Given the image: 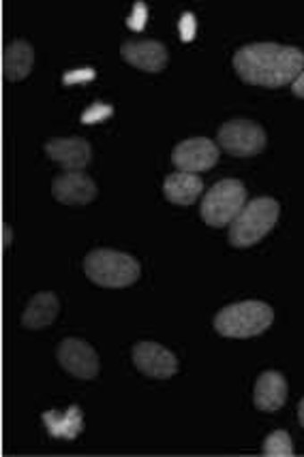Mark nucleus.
<instances>
[{"instance_id":"nucleus-21","label":"nucleus","mask_w":304,"mask_h":457,"mask_svg":"<svg viewBox=\"0 0 304 457\" xmlns=\"http://www.w3.org/2000/svg\"><path fill=\"white\" fill-rule=\"evenodd\" d=\"M195 30H198V26H195V15L193 13H184L181 18V39L184 43L193 41Z\"/></svg>"},{"instance_id":"nucleus-8","label":"nucleus","mask_w":304,"mask_h":457,"mask_svg":"<svg viewBox=\"0 0 304 457\" xmlns=\"http://www.w3.org/2000/svg\"><path fill=\"white\" fill-rule=\"evenodd\" d=\"M172 162L184 173L208 171L219 162V145L208 137L184 139L172 150Z\"/></svg>"},{"instance_id":"nucleus-17","label":"nucleus","mask_w":304,"mask_h":457,"mask_svg":"<svg viewBox=\"0 0 304 457\" xmlns=\"http://www.w3.org/2000/svg\"><path fill=\"white\" fill-rule=\"evenodd\" d=\"M41 417L54 438L73 440L78 438V434H81V429H84V415H81V411L75 404L69 406L67 412L47 411L43 412Z\"/></svg>"},{"instance_id":"nucleus-23","label":"nucleus","mask_w":304,"mask_h":457,"mask_svg":"<svg viewBox=\"0 0 304 457\" xmlns=\"http://www.w3.org/2000/svg\"><path fill=\"white\" fill-rule=\"evenodd\" d=\"M11 244H13V228H11L7 222H3V250L4 253L11 248Z\"/></svg>"},{"instance_id":"nucleus-20","label":"nucleus","mask_w":304,"mask_h":457,"mask_svg":"<svg viewBox=\"0 0 304 457\" xmlns=\"http://www.w3.org/2000/svg\"><path fill=\"white\" fill-rule=\"evenodd\" d=\"M112 113H114V110H112L110 105H99V103H97V105L89 107V110H86L84 113H81V122H86V124L101 122V120L110 118Z\"/></svg>"},{"instance_id":"nucleus-1","label":"nucleus","mask_w":304,"mask_h":457,"mask_svg":"<svg viewBox=\"0 0 304 457\" xmlns=\"http://www.w3.org/2000/svg\"><path fill=\"white\" fill-rule=\"evenodd\" d=\"M233 71L249 86L283 88L304 71V52L281 43H249L233 54Z\"/></svg>"},{"instance_id":"nucleus-14","label":"nucleus","mask_w":304,"mask_h":457,"mask_svg":"<svg viewBox=\"0 0 304 457\" xmlns=\"http://www.w3.org/2000/svg\"><path fill=\"white\" fill-rule=\"evenodd\" d=\"M35 67V50L29 41L15 39L3 50V75L7 81H21Z\"/></svg>"},{"instance_id":"nucleus-11","label":"nucleus","mask_w":304,"mask_h":457,"mask_svg":"<svg viewBox=\"0 0 304 457\" xmlns=\"http://www.w3.org/2000/svg\"><path fill=\"white\" fill-rule=\"evenodd\" d=\"M43 150L64 171H84L92 161V148L84 137H54Z\"/></svg>"},{"instance_id":"nucleus-10","label":"nucleus","mask_w":304,"mask_h":457,"mask_svg":"<svg viewBox=\"0 0 304 457\" xmlns=\"http://www.w3.org/2000/svg\"><path fill=\"white\" fill-rule=\"evenodd\" d=\"M52 195L63 205H89L99 197V187L89 173L64 171L54 178Z\"/></svg>"},{"instance_id":"nucleus-9","label":"nucleus","mask_w":304,"mask_h":457,"mask_svg":"<svg viewBox=\"0 0 304 457\" xmlns=\"http://www.w3.org/2000/svg\"><path fill=\"white\" fill-rule=\"evenodd\" d=\"M131 359L133 366L148 378L167 380L178 372L176 355L159 342H138V345H133Z\"/></svg>"},{"instance_id":"nucleus-24","label":"nucleus","mask_w":304,"mask_h":457,"mask_svg":"<svg viewBox=\"0 0 304 457\" xmlns=\"http://www.w3.org/2000/svg\"><path fill=\"white\" fill-rule=\"evenodd\" d=\"M291 92H294L298 99H304V71L300 75H298L294 84H291Z\"/></svg>"},{"instance_id":"nucleus-15","label":"nucleus","mask_w":304,"mask_h":457,"mask_svg":"<svg viewBox=\"0 0 304 457\" xmlns=\"http://www.w3.org/2000/svg\"><path fill=\"white\" fill-rule=\"evenodd\" d=\"M58 312H61V302H58L56 293L41 291L35 297H30L29 306L21 314V325L30 331L43 329L56 320Z\"/></svg>"},{"instance_id":"nucleus-4","label":"nucleus","mask_w":304,"mask_h":457,"mask_svg":"<svg viewBox=\"0 0 304 457\" xmlns=\"http://www.w3.org/2000/svg\"><path fill=\"white\" fill-rule=\"evenodd\" d=\"M281 205L273 197L249 201L230 225V244L233 248H251L273 231L279 220Z\"/></svg>"},{"instance_id":"nucleus-12","label":"nucleus","mask_w":304,"mask_h":457,"mask_svg":"<svg viewBox=\"0 0 304 457\" xmlns=\"http://www.w3.org/2000/svg\"><path fill=\"white\" fill-rule=\"evenodd\" d=\"M121 56L127 64L144 71V73H161L170 64V52L161 41H124Z\"/></svg>"},{"instance_id":"nucleus-5","label":"nucleus","mask_w":304,"mask_h":457,"mask_svg":"<svg viewBox=\"0 0 304 457\" xmlns=\"http://www.w3.org/2000/svg\"><path fill=\"white\" fill-rule=\"evenodd\" d=\"M244 205H247V188L241 179H221L204 195L199 214L208 227L224 228L232 225Z\"/></svg>"},{"instance_id":"nucleus-6","label":"nucleus","mask_w":304,"mask_h":457,"mask_svg":"<svg viewBox=\"0 0 304 457\" xmlns=\"http://www.w3.org/2000/svg\"><path fill=\"white\" fill-rule=\"evenodd\" d=\"M216 144L224 148L227 154L238 156V159H251L264 152L268 144V135L262 124L253 122V120H230L216 133Z\"/></svg>"},{"instance_id":"nucleus-7","label":"nucleus","mask_w":304,"mask_h":457,"mask_svg":"<svg viewBox=\"0 0 304 457\" xmlns=\"http://www.w3.org/2000/svg\"><path fill=\"white\" fill-rule=\"evenodd\" d=\"M56 357L61 368L73 378L92 380L99 377L101 361L97 351L86 340L64 338L56 348Z\"/></svg>"},{"instance_id":"nucleus-22","label":"nucleus","mask_w":304,"mask_h":457,"mask_svg":"<svg viewBox=\"0 0 304 457\" xmlns=\"http://www.w3.org/2000/svg\"><path fill=\"white\" fill-rule=\"evenodd\" d=\"M95 79V69H81V71H72V73L63 75V84H78V81H90Z\"/></svg>"},{"instance_id":"nucleus-25","label":"nucleus","mask_w":304,"mask_h":457,"mask_svg":"<svg viewBox=\"0 0 304 457\" xmlns=\"http://www.w3.org/2000/svg\"><path fill=\"white\" fill-rule=\"evenodd\" d=\"M298 421H300V426L304 428V398L300 400V404H298Z\"/></svg>"},{"instance_id":"nucleus-3","label":"nucleus","mask_w":304,"mask_h":457,"mask_svg":"<svg viewBox=\"0 0 304 457\" xmlns=\"http://www.w3.org/2000/svg\"><path fill=\"white\" fill-rule=\"evenodd\" d=\"M274 310L259 299L232 303L215 317V331L224 338H253L273 325Z\"/></svg>"},{"instance_id":"nucleus-19","label":"nucleus","mask_w":304,"mask_h":457,"mask_svg":"<svg viewBox=\"0 0 304 457\" xmlns=\"http://www.w3.org/2000/svg\"><path fill=\"white\" fill-rule=\"evenodd\" d=\"M146 20H148V7H146L142 0H139V3L133 4L131 15L127 18V26L133 32H142L144 26H146Z\"/></svg>"},{"instance_id":"nucleus-13","label":"nucleus","mask_w":304,"mask_h":457,"mask_svg":"<svg viewBox=\"0 0 304 457\" xmlns=\"http://www.w3.org/2000/svg\"><path fill=\"white\" fill-rule=\"evenodd\" d=\"M253 402L258 411L276 412L285 406L287 402V380L276 370H266L258 378L253 391Z\"/></svg>"},{"instance_id":"nucleus-18","label":"nucleus","mask_w":304,"mask_h":457,"mask_svg":"<svg viewBox=\"0 0 304 457\" xmlns=\"http://www.w3.org/2000/svg\"><path fill=\"white\" fill-rule=\"evenodd\" d=\"M262 453L268 457H290L294 455V445H291V436L285 429H274L268 438L264 440Z\"/></svg>"},{"instance_id":"nucleus-16","label":"nucleus","mask_w":304,"mask_h":457,"mask_svg":"<svg viewBox=\"0 0 304 457\" xmlns=\"http://www.w3.org/2000/svg\"><path fill=\"white\" fill-rule=\"evenodd\" d=\"M204 190L202 178H198V173H184L176 171L170 173L163 182V195L165 199L173 205H191L198 201L199 195Z\"/></svg>"},{"instance_id":"nucleus-2","label":"nucleus","mask_w":304,"mask_h":457,"mask_svg":"<svg viewBox=\"0 0 304 457\" xmlns=\"http://www.w3.org/2000/svg\"><path fill=\"white\" fill-rule=\"evenodd\" d=\"M84 274L97 287L124 288L139 280L142 268H139V261L131 254L112 248H97L86 254Z\"/></svg>"}]
</instances>
